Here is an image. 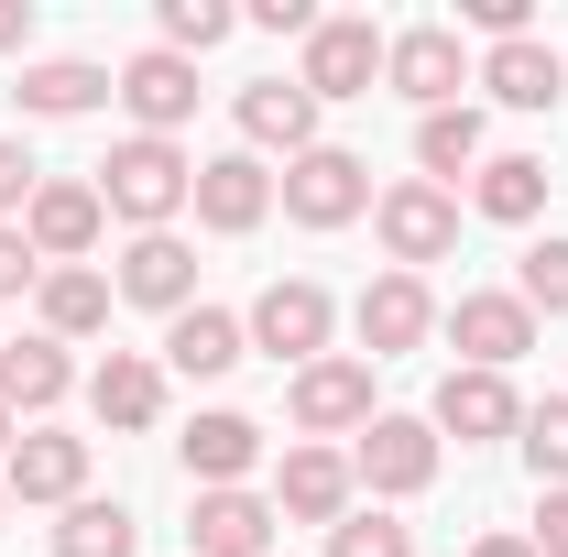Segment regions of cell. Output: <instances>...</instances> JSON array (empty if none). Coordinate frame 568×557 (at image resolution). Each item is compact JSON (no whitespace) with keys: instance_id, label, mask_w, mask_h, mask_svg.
I'll return each mask as SVG.
<instances>
[{"instance_id":"1","label":"cell","mask_w":568,"mask_h":557,"mask_svg":"<svg viewBox=\"0 0 568 557\" xmlns=\"http://www.w3.org/2000/svg\"><path fill=\"white\" fill-rule=\"evenodd\" d=\"M88 186H99V209L132 219V230H175V219H186V198H197V153H186V142L132 132V142H110V164H99Z\"/></svg>"},{"instance_id":"2","label":"cell","mask_w":568,"mask_h":557,"mask_svg":"<svg viewBox=\"0 0 568 557\" xmlns=\"http://www.w3.org/2000/svg\"><path fill=\"white\" fill-rule=\"evenodd\" d=\"M241 328H252V350H274L284 372H306V361H328V328H339V295H328L317 274H274L263 295H252V317H241Z\"/></svg>"},{"instance_id":"3","label":"cell","mask_w":568,"mask_h":557,"mask_svg":"<svg viewBox=\"0 0 568 557\" xmlns=\"http://www.w3.org/2000/svg\"><path fill=\"white\" fill-rule=\"evenodd\" d=\"M284 416H295V437H317V448H328V437H361V426L383 416V405H372V361H361V350L306 361V372L284 383Z\"/></svg>"},{"instance_id":"4","label":"cell","mask_w":568,"mask_h":557,"mask_svg":"<svg viewBox=\"0 0 568 557\" xmlns=\"http://www.w3.org/2000/svg\"><path fill=\"white\" fill-rule=\"evenodd\" d=\"M437 459H448V437H437L426 416H372L351 437V482L383 492V503H416V492L437 482Z\"/></svg>"},{"instance_id":"5","label":"cell","mask_w":568,"mask_h":557,"mask_svg":"<svg viewBox=\"0 0 568 557\" xmlns=\"http://www.w3.org/2000/svg\"><path fill=\"white\" fill-rule=\"evenodd\" d=\"M274 198H284L295 230H351V219L372 209V164L339 153V142H317V153H295V164L274 175Z\"/></svg>"},{"instance_id":"6","label":"cell","mask_w":568,"mask_h":557,"mask_svg":"<svg viewBox=\"0 0 568 557\" xmlns=\"http://www.w3.org/2000/svg\"><path fill=\"white\" fill-rule=\"evenodd\" d=\"M437 328L459 340V372H514V361L536 350V306H525L514 284H470L459 306H437Z\"/></svg>"},{"instance_id":"7","label":"cell","mask_w":568,"mask_h":557,"mask_svg":"<svg viewBox=\"0 0 568 557\" xmlns=\"http://www.w3.org/2000/svg\"><path fill=\"white\" fill-rule=\"evenodd\" d=\"M372 230H383L394 274H426V263H448V252H459V198H448V186H426V175H405V186H383V198H372Z\"/></svg>"},{"instance_id":"8","label":"cell","mask_w":568,"mask_h":557,"mask_svg":"<svg viewBox=\"0 0 568 557\" xmlns=\"http://www.w3.org/2000/svg\"><path fill=\"white\" fill-rule=\"evenodd\" d=\"M383 88L416 99V110H459V88H470L459 22H405V33H383Z\"/></svg>"},{"instance_id":"9","label":"cell","mask_w":568,"mask_h":557,"mask_svg":"<svg viewBox=\"0 0 568 557\" xmlns=\"http://www.w3.org/2000/svg\"><path fill=\"white\" fill-rule=\"evenodd\" d=\"M110 295H121V306H153V317H186V306H197V252H186V230H132L121 263H110Z\"/></svg>"},{"instance_id":"10","label":"cell","mask_w":568,"mask_h":557,"mask_svg":"<svg viewBox=\"0 0 568 557\" xmlns=\"http://www.w3.org/2000/svg\"><path fill=\"white\" fill-rule=\"evenodd\" d=\"M197 230H219V241H252L263 219H274V164L263 153H197Z\"/></svg>"},{"instance_id":"11","label":"cell","mask_w":568,"mask_h":557,"mask_svg":"<svg viewBox=\"0 0 568 557\" xmlns=\"http://www.w3.org/2000/svg\"><path fill=\"white\" fill-rule=\"evenodd\" d=\"M361 514V482H351V448H317V437H295L274 470V525H339Z\"/></svg>"},{"instance_id":"12","label":"cell","mask_w":568,"mask_h":557,"mask_svg":"<svg viewBox=\"0 0 568 557\" xmlns=\"http://www.w3.org/2000/svg\"><path fill=\"white\" fill-rule=\"evenodd\" d=\"M372 77H383V33H372L361 11H328V22L306 33V67H295V88L328 110V99H372Z\"/></svg>"},{"instance_id":"13","label":"cell","mask_w":568,"mask_h":557,"mask_svg":"<svg viewBox=\"0 0 568 557\" xmlns=\"http://www.w3.org/2000/svg\"><path fill=\"white\" fill-rule=\"evenodd\" d=\"M99 230H110V209H99V186L88 175H44L33 186V209H22V241H33V263L55 274V263H88L99 252Z\"/></svg>"},{"instance_id":"14","label":"cell","mask_w":568,"mask_h":557,"mask_svg":"<svg viewBox=\"0 0 568 557\" xmlns=\"http://www.w3.org/2000/svg\"><path fill=\"white\" fill-rule=\"evenodd\" d=\"M351 328H361V361H405V350H426V340H437V295H426V274H372L361 306H351Z\"/></svg>"},{"instance_id":"15","label":"cell","mask_w":568,"mask_h":557,"mask_svg":"<svg viewBox=\"0 0 568 557\" xmlns=\"http://www.w3.org/2000/svg\"><path fill=\"white\" fill-rule=\"evenodd\" d=\"M426 426H437V437H459V448H493V437L525 426V394H514V372H448V383H437V405H426Z\"/></svg>"},{"instance_id":"16","label":"cell","mask_w":568,"mask_h":557,"mask_svg":"<svg viewBox=\"0 0 568 557\" xmlns=\"http://www.w3.org/2000/svg\"><path fill=\"white\" fill-rule=\"evenodd\" d=\"M230 121H241V153H317V99L295 88V77H252L241 99H230Z\"/></svg>"},{"instance_id":"17","label":"cell","mask_w":568,"mask_h":557,"mask_svg":"<svg viewBox=\"0 0 568 557\" xmlns=\"http://www.w3.org/2000/svg\"><path fill=\"white\" fill-rule=\"evenodd\" d=\"M121 110H132V132L175 142V121H197V67L186 55H164V44H142L132 67H121V88H110Z\"/></svg>"},{"instance_id":"18","label":"cell","mask_w":568,"mask_h":557,"mask_svg":"<svg viewBox=\"0 0 568 557\" xmlns=\"http://www.w3.org/2000/svg\"><path fill=\"white\" fill-rule=\"evenodd\" d=\"M175 459H186V482H197V492H241L252 470H263V426L230 416V405H209V416H186Z\"/></svg>"},{"instance_id":"19","label":"cell","mask_w":568,"mask_h":557,"mask_svg":"<svg viewBox=\"0 0 568 557\" xmlns=\"http://www.w3.org/2000/svg\"><path fill=\"white\" fill-rule=\"evenodd\" d=\"M0 492H11V503H55V514H67L77 492H88V437H67V426H22V448H11Z\"/></svg>"},{"instance_id":"20","label":"cell","mask_w":568,"mask_h":557,"mask_svg":"<svg viewBox=\"0 0 568 557\" xmlns=\"http://www.w3.org/2000/svg\"><path fill=\"white\" fill-rule=\"evenodd\" d=\"M186 557H274V492H197L186 514Z\"/></svg>"},{"instance_id":"21","label":"cell","mask_w":568,"mask_h":557,"mask_svg":"<svg viewBox=\"0 0 568 557\" xmlns=\"http://www.w3.org/2000/svg\"><path fill=\"white\" fill-rule=\"evenodd\" d=\"M88 416L110 426V437H142V426L164 416V361H153V350H110V361L88 372Z\"/></svg>"},{"instance_id":"22","label":"cell","mask_w":568,"mask_h":557,"mask_svg":"<svg viewBox=\"0 0 568 557\" xmlns=\"http://www.w3.org/2000/svg\"><path fill=\"white\" fill-rule=\"evenodd\" d=\"M241 361H252V328H241L230 306H186V317H164V372L219 383V372H241Z\"/></svg>"},{"instance_id":"23","label":"cell","mask_w":568,"mask_h":557,"mask_svg":"<svg viewBox=\"0 0 568 557\" xmlns=\"http://www.w3.org/2000/svg\"><path fill=\"white\" fill-rule=\"evenodd\" d=\"M77 394V361H67V340H44V328H33V340H11L0 350V405H11V416H55V405H67Z\"/></svg>"},{"instance_id":"24","label":"cell","mask_w":568,"mask_h":557,"mask_svg":"<svg viewBox=\"0 0 568 557\" xmlns=\"http://www.w3.org/2000/svg\"><path fill=\"white\" fill-rule=\"evenodd\" d=\"M33 306H44V340H99V328H110V306H121V295H110V274H99V263H55V274L33 284Z\"/></svg>"},{"instance_id":"25","label":"cell","mask_w":568,"mask_h":557,"mask_svg":"<svg viewBox=\"0 0 568 557\" xmlns=\"http://www.w3.org/2000/svg\"><path fill=\"white\" fill-rule=\"evenodd\" d=\"M481 88H493L503 110H558V99H568V67H558V44L514 33V44H493V55H481Z\"/></svg>"},{"instance_id":"26","label":"cell","mask_w":568,"mask_h":557,"mask_svg":"<svg viewBox=\"0 0 568 557\" xmlns=\"http://www.w3.org/2000/svg\"><path fill=\"white\" fill-rule=\"evenodd\" d=\"M110 88H121V77L88 67V55H33V67H22V110H33V121H88Z\"/></svg>"},{"instance_id":"27","label":"cell","mask_w":568,"mask_h":557,"mask_svg":"<svg viewBox=\"0 0 568 557\" xmlns=\"http://www.w3.org/2000/svg\"><path fill=\"white\" fill-rule=\"evenodd\" d=\"M470 209L493 219V230H536V219H547V164H536V153H493V164L470 175Z\"/></svg>"},{"instance_id":"28","label":"cell","mask_w":568,"mask_h":557,"mask_svg":"<svg viewBox=\"0 0 568 557\" xmlns=\"http://www.w3.org/2000/svg\"><path fill=\"white\" fill-rule=\"evenodd\" d=\"M416 164H426V186H448V175H481V164H493L481 110H470V99H459V110H426V121H416Z\"/></svg>"},{"instance_id":"29","label":"cell","mask_w":568,"mask_h":557,"mask_svg":"<svg viewBox=\"0 0 568 557\" xmlns=\"http://www.w3.org/2000/svg\"><path fill=\"white\" fill-rule=\"evenodd\" d=\"M55 557H142V514H132V503L77 492L67 514H55Z\"/></svg>"},{"instance_id":"30","label":"cell","mask_w":568,"mask_h":557,"mask_svg":"<svg viewBox=\"0 0 568 557\" xmlns=\"http://www.w3.org/2000/svg\"><path fill=\"white\" fill-rule=\"evenodd\" d=\"M514 448H525V470H536V492H568V394H547V405H525V426H514Z\"/></svg>"},{"instance_id":"31","label":"cell","mask_w":568,"mask_h":557,"mask_svg":"<svg viewBox=\"0 0 568 557\" xmlns=\"http://www.w3.org/2000/svg\"><path fill=\"white\" fill-rule=\"evenodd\" d=\"M153 22H164V55H186V67H197L209 44H230V33H241V11H230V0H164Z\"/></svg>"},{"instance_id":"32","label":"cell","mask_w":568,"mask_h":557,"mask_svg":"<svg viewBox=\"0 0 568 557\" xmlns=\"http://www.w3.org/2000/svg\"><path fill=\"white\" fill-rule=\"evenodd\" d=\"M328 557H416V525L405 514H383V503H361L328 525Z\"/></svg>"},{"instance_id":"33","label":"cell","mask_w":568,"mask_h":557,"mask_svg":"<svg viewBox=\"0 0 568 557\" xmlns=\"http://www.w3.org/2000/svg\"><path fill=\"white\" fill-rule=\"evenodd\" d=\"M514 295H525L536 317H568V241H536V252L514 263Z\"/></svg>"},{"instance_id":"34","label":"cell","mask_w":568,"mask_h":557,"mask_svg":"<svg viewBox=\"0 0 568 557\" xmlns=\"http://www.w3.org/2000/svg\"><path fill=\"white\" fill-rule=\"evenodd\" d=\"M33 186H44L33 142H22V132H0V230H22V209H33Z\"/></svg>"},{"instance_id":"35","label":"cell","mask_w":568,"mask_h":557,"mask_svg":"<svg viewBox=\"0 0 568 557\" xmlns=\"http://www.w3.org/2000/svg\"><path fill=\"white\" fill-rule=\"evenodd\" d=\"M241 22H252V33H295V44H306V33H317L328 11H317V0H252Z\"/></svg>"},{"instance_id":"36","label":"cell","mask_w":568,"mask_h":557,"mask_svg":"<svg viewBox=\"0 0 568 557\" xmlns=\"http://www.w3.org/2000/svg\"><path fill=\"white\" fill-rule=\"evenodd\" d=\"M22 284H44V263H33V241H22V230H0V306H11Z\"/></svg>"},{"instance_id":"37","label":"cell","mask_w":568,"mask_h":557,"mask_svg":"<svg viewBox=\"0 0 568 557\" xmlns=\"http://www.w3.org/2000/svg\"><path fill=\"white\" fill-rule=\"evenodd\" d=\"M525 536H536V557H568V492H536V525Z\"/></svg>"},{"instance_id":"38","label":"cell","mask_w":568,"mask_h":557,"mask_svg":"<svg viewBox=\"0 0 568 557\" xmlns=\"http://www.w3.org/2000/svg\"><path fill=\"white\" fill-rule=\"evenodd\" d=\"M33 44V0H0V55H22Z\"/></svg>"},{"instance_id":"39","label":"cell","mask_w":568,"mask_h":557,"mask_svg":"<svg viewBox=\"0 0 568 557\" xmlns=\"http://www.w3.org/2000/svg\"><path fill=\"white\" fill-rule=\"evenodd\" d=\"M470 557H536V536H481Z\"/></svg>"},{"instance_id":"40","label":"cell","mask_w":568,"mask_h":557,"mask_svg":"<svg viewBox=\"0 0 568 557\" xmlns=\"http://www.w3.org/2000/svg\"><path fill=\"white\" fill-rule=\"evenodd\" d=\"M11 448H22V416H11V405H0V470H11Z\"/></svg>"},{"instance_id":"41","label":"cell","mask_w":568,"mask_h":557,"mask_svg":"<svg viewBox=\"0 0 568 557\" xmlns=\"http://www.w3.org/2000/svg\"><path fill=\"white\" fill-rule=\"evenodd\" d=\"M0 514H11V492H0Z\"/></svg>"},{"instance_id":"42","label":"cell","mask_w":568,"mask_h":557,"mask_svg":"<svg viewBox=\"0 0 568 557\" xmlns=\"http://www.w3.org/2000/svg\"><path fill=\"white\" fill-rule=\"evenodd\" d=\"M558 67H568V55H558Z\"/></svg>"},{"instance_id":"43","label":"cell","mask_w":568,"mask_h":557,"mask_svg":"<svg viewBox=\"0 0 568 557\" xmlns=\"http://www.w3.org/2000/svg\"><path fill=\"white\" fill-rule=\"evenodd\" d=\"M274 557H284V547H274Z\"/></svg>"}]
</instances>
